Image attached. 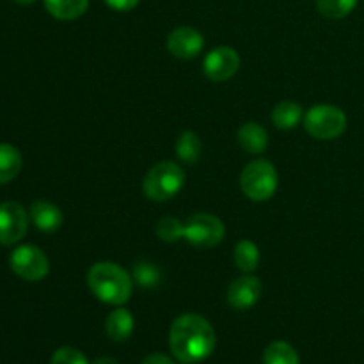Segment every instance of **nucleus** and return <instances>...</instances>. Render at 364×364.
I'll list each match as a JSON object with an SVG mask.
<instances>
[{
    "label": "nucleus",
    "instance_id": "2",
    "mask_svg": "<svg viewBox=\"0 0 364 364\" xmlns=\"http://www.w3.org/2000/svg\"><path fill=\"white\" fill-rule=\"evenodd\" d=\"M87 284L96 299L110 306H123L134 290L130 274L112 262L95 263L87 272Z\"/></svg>",
    "mask_w": 364,
    "mask_h": 364
},
{
    "label": "nucleus",
    "instance_id": "20",
    "mask_svg": "<svg viewBox=\"0 0 364 364\" xmlns=\"http://www.w3.org/2000/svg\"><path fill=\"white\" fill-rule=\"evenodd\" d=\"M263 364H301L299 354L287 341H274L263 352Z\"/></svg>",
    "mask_w": 364,
    "mask_h": 364
},
{
    "label": "nucleus",
    "instance_id": "28",
    "mask_svg": "<svg viewBox=\"0 0 364 364\" xmlns=\"http://www.w3.org/2000/svg\"><path fill=\"white\" fill-rule=\"evenodd\" d=\"M13 2H16V4H20V6H28V4H32V2H36V0H13Z\"/></svg>",
    "mask_w": 364,
    "mask_h": 364
},
{
    "label": "nucleus",
    "instance_id": "1",
    "mask_svg": "<svg viewBox=\"0 0 364 364\" xmlns=\"http://www.w3.org/2000/svg\"><path fill=\"white\" fill-rule=\"evenodd\" d=\"M215 331L201 315L187 313L178 316L169 331V347L174 358L183 364L205 361L215 348Z\"/></svg>",
    "mask_w": 364,
    "mask_h": 364
},
{
    "label": "nucleus",
    "instance_id": "24",
    "mask_svg": "<svg viewBox=\"0 0 364 364\" xmlns=\"http://www.w3.org/2000/svg\"><path fill=\"white\" fill-rule=\"evenodd\" d=\"M50 364H89L87 358L80 350L71 347H63L53 352Z\"/></svg>",
    "mask_w": 364,
    "mask_h": 364
},
{
    "label": "nucleus",
    "instance_id": "21",
    "mask_svg": "<svg viewBox=\"0 0 364 364\" xmlns=\"http://www.w3.org/2000/svg\"><path fill=\"white\" fill-rule=\"evenodd\" d=\"M132 274H134V281L141 288H155L162 283V270L151 262H137Z\"/></svg>",
    "mask_w": 364,
    "mask_h": 364
},
{
    "label": "nucleus",
    "instance_id": "19",
    "mask_svg": "<svg viewBox=\"0 0 364 364\" xmlns=\"http://www.w3.org/2000/svg\"><path fill=\"white\" fill-rule=\"evenodd\" d=\"M203 144L201 139L194 132H183L176 141V155L181 162L196 164L201 156Z\"/></svg>",
    "mask_w": 364,
    "mask_h": 364
},
{
    "label": "nucleus",
    "instance_id": "15",
    "mask_svg": "<svg viewBox=\"0 0 364 364\" xmlns=\"http://www.w3.org/2000/svg\"><path fill=\"white\" fill-rule=\"evenodd\" d=\"M23 159L20 149L11 144H0V185L9 183L20 174Z\"/></svg>",
    "mask_w": 364,
    "mask_h": 364
},
{
    "label": "nucleus",
    "instance_id": "25",
    "mask_svg": "<svg viewBox=\"0 0 364 364\" xmlns=\"http://www.w3.org/2000/svg\"><path fill=\"white\" fill-rule=\"evenodd\" d=\"M110 9L119 11V13H127V11H132L137 7V4L141 0H103Z\"/></svg>",
    "mask_w": 364,
    "mask_h": 364
},
{
    "label": "nucleus",
    "instance_id": "14",
    "mask_svg": "<svg viewBox=\"0 0 364 364\" xmlns=\"http://www.w3.org/2000/svg\"><path fill=\"white\" fill-rule=\"evenodd\" d=\"M238 144L251 155H259L269 146V134L259 123H245L238 130Z\"/></svg>",
    "mask_w": 364,
    "mask_h": 364
},
{
    "label": "nucleus",
    "instance_id": "10",
    "mask_svg": "<svg viewBox=\"0 0 364 364\" xmlns=\"http://www.w3.org/2000/svg\"><path fill=\"white\" fill-rule=\"evenodd\" d=\"M205 46V38L201 32L194 27H178L167 36V50L173 53L176 59H194L203 52Z\"/></svg>",
    "mask_w": 364,
    "mask_h": 364
},
{
    "label": "nucleus",
    "instance_id": "16",
    "mask_svg": "<svg viewBox=\"0 0 364 364\" xmlns=\"http://www.w3.org/2000/svg\"><path fill=\"white\" fill-rule=\"evenodd\" d=\"M45 7L57 20H77L87 11L89 0H45Z\"/></svg>",
    "mask_w": 364,
    "mask_h": 364
},
{
    "label": "nucleus",
    "instance_id": "8",
    "mask_svg": "<svg viewBox=\"0 0 364 364\" xmlns=\"http://www.w3.org/2000/svg\"><path fill=\"white\" fill-rule=\"evenodd\" d=\"M28 217L20 203L6 201L0 205V244H18L27 235Z\"/></svg>",
    "mask_w": 364,
    "mask_h": 364
},
{
    "label": "nucleus",
    "instance_id": "26",
    "mask_svg": "<svg viewBox=\"0 0 364 364\" xmlns=\"http://www.w3.org/2000/svg\"><path fill=\"white\" fill-rule=\"evenodd\" d=\"M142 364H176V363H174L173 359L169 358V355L159 354V352H155V354H149L148 358L142 361Z\"/></svg>",
    "mask_w": 364,
    "mask_h": 364
},
{
    "label": "nucleus",
    "instance_id": "17",
    "mask_svg": "<svg viewBox=\"0 0 364 364\" xmlns=\"http://www.w3.org/2000/svg\"><path fill=\"white\" fill-rule=\"evenodd\" d=\"M302 116V107L295 102H281L274 107L272 110V123L276 124V128L279 130H291V128L297 127L301 123Z\"/></svg>",
    "mask_w": 364,
    "mask_h": 364
},
{
    "label": "nucleus",
    "instance_id": "4",
    "mask_svg": "<svg viewBox=\"0 0 364 364\" xmlns=\"http://www.w3.org/2000/svg\"><path fill=\"white\" fill-rule=\"evenodd\" d=\"M277 183H279V176L274 164L269 160H255L247 164L240 174L242 192L256 203L269 201L276 194Z\"/></svg>",
    "mask_w": 364,
    "mask_h": 364
},
{
    "label": "nucleus",
    "instance_id": "11",
    "mask_svg": "<svg viewBox=\"0 0 364 364\" xmlns=\"http://www.w3.org/2000/svg\"><path fill=\"white\" fill-rule=\"evenodd\" d=\"M262 283L255 276H244L235 279L228 290V304L237 311L251 309L262 297Z\"/></svg>",
    "mask_w": 364,
    "mask_h": 364
},
{
    "label": "nucleus",
    "instance_id": "5",
    "mask_svg": "<svg viewBox=\"0 0 364 364\" xmlns=\"http://www.w3.org/2000/svg\"><path fill=\"white\" fill-rule=\"evenodd\" d=\"M304 128L318 141H333L347 130V116L340 107L320 103L306 112Z\"/></svg>",
    "mask_w": 364,
    "mask_h": 364
},
{
    "label": "nucleus",
    "instance_id": "22",
    "mask_svg": "<svg viewBox=\"0 0 364 364\" xmlns=\"http://www.w3.org/2000/svg\"><path fill=\"white\" fill-rule=\"evenodd\" d=\"M358 6V0H316L320 14L329 20H341L348 16Z\"/></svg>",
    "mask_w": 364,
    "mask_h": 364
},
{
    "label": "nucleus",
    "instance_id": "27",
    "mask_svg": "<svg viewBox=\"0 0 364 364\" xmlns=\"http://www.w3.org/2000/svg\"><path fill=\"white\" fill-rule=\"evenodd\" d=\"M92 364H117V361L112 358H100V359H96Z\"/></svg>",
    "mask_w": 364,
    "mask_h": 364
},
{
    "label": "nucleus",
    "instance_id": "7",
    "mask_svg": "<svg viewBox=\"0 0 364 364\" xmlns=\"http://www.w3.org/2000/svg\"><path fill=\"white\" fill-rule=\"evenodd\" d=\"M11 269L25 281H41L48 276L50 263L45 252L31 244L20 245L11 252Z\"/></svg>",
    "mask_w": 364,
    "mask_h": 364
},
{
    "label": "nucleus",
    "instance_id": "23",
    "mask_svg": "<svg viewBox=\"0 0 364 364\" xmlns=\"http://www.w3.org/2000/svg\"><path fill=\"white\" fill-rule=\"evenodd\" d=\"M156 237L167 244H174L183 238V223L176 217H162L155 226Z\"/></svg>",
    "mask_w": 364,
    "mask_h": 364
},
{
    "label": "nucleus",
    "instance_id": "12",
    "mask_svg": "<svg viewBox=\"0 0 364 364\" xmlns=\"http://www.w3.org/2000/svg\"><path fill=\"white\" fill-rule=\"evenodd\" d=\"M28 215H31V220L34 223V226L38 228L43 233H55L60 226H63V212L57 208L55 205L48 201H43V199H38L31 205L28 208Z\"/></svg>",
    "mask_w": 364,
    "mask_h": 364
},
{
    "label": "nucleus",
    "instance_id": "9",
    "mask_svg": "<svg viewBox=\"0 0 364 364\" xmlns=\"http://www.w3.org/2000/svg\"><path fill=\"white\" fill-rule=\"evenodd\" d=\"M203 70L212 82H226L240 70V55L231 46H217L205 57Z\"/></svg>",
    "mask_w": 364,
    "mask_h": 364
},
{
    "label": "nucleus",
    "instance_id": "3",
    "mask_svg": "<svg viewBox=\"0 0 364 364\" xmlns=\"http://www.w3.org/2000/svg\"><path fill=\"white\" fill-rule=\"evenodd\" d=\"M185 185V171L176 162H159L153 166L142 181L144 196L151 201L164 203L173 199Z\"/></svg>",
    "mask_w": 364,
    "mask_h": 364
},
{
    "label": "nucleus",
    "instance_id": "6",
    "mask_svg": "<svg viewBox=\"0 0 364 364\" xmlns=\"http://www.w3.org/2000/svg\"><path fill=\"white\" fill-rule=\"evenodd\" d=\"M226 235L223 220L212 213H196L183 224V238L198 249H212Z\"/></svg>",
    "mask_w": 364,
    "mask_h": 364
},
{
    "label": "nucleus",
    "instance_id": "13",
    "mask_svg": "<svg viewBox=\"0 0 364 364\" xmlns=\"http://www.w3.org/2000/svg\"><path fill=\"white\" fill-rule=\"evenodd\" d=\"M134 316L128 309L124 308H117L107 316V322H105V331H107V336L110 338L112 341H127L128 338L132 336L134 333Z\"/></svg>",
    "mask_w": 364,
    "mask_h": 364
},
{
    "label": "nucleus",
    "instance_id": "18",
    "mask_svg": "<svg viewBox=\"0 0 364 364\" xmlns=\"http://www.w3.org/2000/svg\"><path fill=\"white\" fill-rule=\"evenodd\" d=\"M235 265L245 274H251L259 265V249L251 240H240L235 245Z\"/></svg>",
    "mask_w": 364,
    "mask_h": 364
}]
</instances>
